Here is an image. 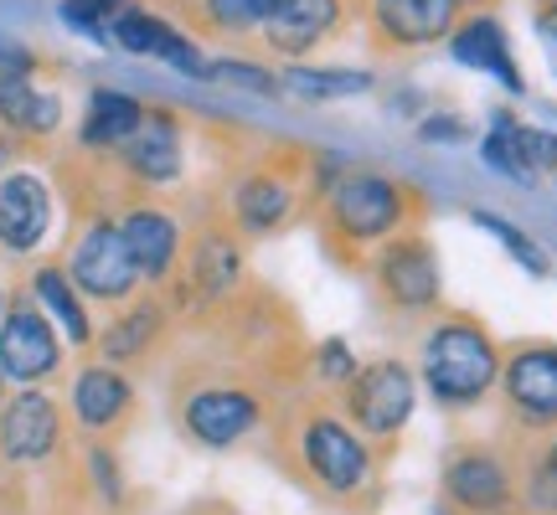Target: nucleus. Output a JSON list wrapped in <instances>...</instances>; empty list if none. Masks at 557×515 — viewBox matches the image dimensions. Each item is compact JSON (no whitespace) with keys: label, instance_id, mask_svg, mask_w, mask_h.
Instances as JSON below:
<instances>
[{"label":"nucleus","instance_id":"nucleus-6","mask_svg":"<svg viewBox=\"0 0 557 515\" xmlns=\"http://www.w3.org/2000/svg\"><path fill=\"white\" fill-rule=\"evenodd\" d=\"M500 392L521 428H557V340H527L500 361Z\"/></svg>","mask_w":557,"mask_h":515},{"label":"nucleus","instance_id":"nucleus-27","mask_svg":"<svg viewBox=\"0 0 557 515\" xmlns=\"http://www.w3.org/2000/svg\"><path fill=\"white\" fill-rule=\"evenodd\" d=\"M475 227H480V233H491V238H496L506 253L517 258V263H521V268H527L532 278H547V274H553V258L542 253V242L532 238V233H521L517 222L496 217V212H475Z\"/></svg>","mask_w":557,"mask_h":515},{"label":"nucleus","instance_id":"nucleus-26","mask_svg":"<svg viewBox=\"0 0 557 515\" xmlns=\"http://www.w3.org/2000/svg\"><path fill=\"white\" fill-rule=\"evenodd\" d=\"M284 83L299 99H351V93L372 88V73H361V67H289Z\"/></svg>","mask_w":557,"mask_h":515},{"label":"nucleus","instance_id":"nucleus-8","mask_svg":"<svg viewBox=\"0 0 557 515\" xmlns=\"http://www.w3.org/2000/svg\"><path fill=\"white\" fill-rule=\"evenodd\" d=\"M263 402L248 387H233V381H212V387H197L181 402V428L197 438L201 449H233L259 428Z\"/></svg>","mask_w":557,"mask_h":515},{"label":"nucleus","instance_id":"nucleus-18","mask_svg":"<svg viewBox=\"0 0 557 515\" xmlns=\"http://www.w3.org/2000/svg\"><path fill=\"white\" fill-rule=\"evenodd\" d=\"M341 21V0H278L274 16L263 21V37L274 41L278 52H310L320 37H331V26Z\"/></svg>","mask_w":557,"mask_h":515},{"label":"nucleus","instance_id":"nucleus-19","mask_svg":"<svg viewBox=\"0 0 557 515\" xmlns=\"http://www.w3.org/2000/svg\"><path fill=\"white\" fill-rule=\"evenodd\" d=\"M32 304L52 319V330L67 336V346H94V319H88V304H83V294L73 289L67 268H58V263L37 268V278H32Z\"/></svg>","mask_w":557,"mask_h":515},{"label":"nucleus","instance_id":"nucleus-31","mask_svg":"<svg viewBox=\"0 0 557 515\" xmlns=\"http://www.w3.org/2000/svg\"><path fill=\"white\" fill-rule=\"evenodd\" d=\"M517 155H521V165H527L532 176H537V171H557V135L517 124Z\"/></svg>","mask_w":557,"mask_h":515},{"label":"nucleus","instance_id":"nucleus-7","mask_svg":"<svg viewBox=\"0 0 557 515\" xmlns=\"http://www.w3.org/2000/svg\"><path fill=\"white\" fill-rule=\"evenodd\" d=\"M58 366H62V340L52 330V319L41 315L37 304L16 299L0 315V377L37 387V381L58 377Z\"/></svg>","mask_w":557,"mask_h":515},{"label":"nucleus","instance_id":"nucleus-9","mask_svg":"<svg viewBox=\"0 0 557 515\" xmlns=\"http://www.w3.org/2000/svg\"><path fill=\"white\" fill-rule=\"evenodd\" d=\"M444 500L465 515H500L517 500V475L496 449H465L444 464Z\"/></svg>","mask_w":557,"mask_h":515},{"label":"nucleus","instance_id":"nucleus-14","mask_svg":"<svg viewBox=\"0 0 557 515\" xmlns=\"http://www.w3.org/2000/svg\"><path fill=\"white\" fill-rule=\"evenodd\" d=\"M114 41H120L124 52L171 62V67H176V73H186V78H207V62H201V52L181 37L176 26H165L160 16H145V11H120V21H114Z\"/></svg>","mask_w":557,"mask_h":515},{"label":"nucleus","instance_id":"nucleus-28","mask_svg":"<svg viewBox=\"0 0 557 515\" xmlns=\"http://www.w3.org/2000/svg\"><path fill=\"white\" fill-rule=\"evenodd\" d=\"M480 160L506 180H521V186L532 180V171H527L517 155V120H511V114H496V120H491V135L480 139Z\"/></svg>","mask_w":557,"mask_h":515},{"label":"nucleus","instance_id":"nucleus-37","mask_svg":"<svg viewBox=\"0 0 557 515\" xmlns=\"http://www.w3.org/2000/svg\"><path fill=\"white\" fill-rule=\"evenodd\" d=\"M537 469H542V475H553V479H557V434H553V443H547V449H542Z\"/></svg>","mask_w":557,"mask_h":515},{"label":"nucleus","instance_id":"nucleus-23","mask_svg":"<svg viewBox=\"0 0 557 515\" xmlns=\"http://www.w3.org/2000/svg\"><path fill=\"white\" fill-rule=\"evenodd\" d=\"M0 120L21 135H52L62 109L52 93H37L26 73H0Z\"/></svg>","mask_w":557,"mask_h":515},{"label":"nucleus","instance_id":"nucleus-34","mask_svg":"<svg viewBox=\"0 0 557 515\" xmlns=\"http://www.w3.org/2000/svg\"><path fill=\"white\" fill-rule=\"evenodd\" d=\"M88 469H94V479H99V495L109 500V505H120L124 479H120V464L109 459V449H94V454H88Z\"/></svg>","mask_w":557,"mask_h":515},{"label":"nucleus","instance_id":"nucleus-2","mask_svg":"<svg viewBox=\"0 0 557 515\" xmlns=\"http://www.w3.org/2000/svg\"><path fill=\"white\" fill-rule=\"evenodd\" d=\"M299 469L315 479L325 495H361L372 490V475H377V459H372V443L336 413H310L299 423Z\"/></svg>","mask_w":557,"mask_h":515},{"label":"nucleus","instance_id":"nucleus-32","mask_svg":"<svg viewBox=\"0 0 557 515\" xmlns=\"http://www.w3.org/2000/svg\"><path fill=\"white\" fill-rule=\"evenodd\" d=\"M114 5H120V0H62V21L88 32V37H103V21H109Z\"/></svg>","mask_w":557,"mask_h":515},{"label":"nucleus","instance_id":"nucleus-1","mask_svg":"<svg viewBox=\"0 0 557 515\" xmlns=\"http://www.w3.org/2000/svg\"><path fill=\"white\" fill-rule=\"evenodd\" d=\"M500 346L496 336L480 325V319H438L434 330L418 346V377L429 387L438 407L449 413H465V407H480L491 387L500 381Z\"/></svg>","mask_w":557,"mask_h":515},{"label":"nucleus","instance_id":"nucleus-24","mask_svg":"<svg viewBox=\"0 0 557 515\" xmlns=\"http://www.w3.org/2000/svg\"><path fill=\"white\" fill-rule=\"evenodd\" d=\"M139 120H145V109H139L129 93L103 88V93H94V99H88L83 145H99V150H109V145H129V135L139 129Z\"/></svg>","mask_w":557,"mask_h":515},{"label":"nucleus","instance_id":"nucleus-35","mask_svg":"<svg viewBox=\"0 0 557 515\" xmlns=\"http://www.w3.org/2000/svg\"><path fill=\"white\" fill-rule=\"evenodd\" d=\"M537 37H542V52L553 62V78H557V0L537 11Z\"/></svg>","mask_w":557,"mask_h":515},{"label":"nucleus","instance_id":"nucleus-30","mask_svg":"<svg viewBox=\"0 0 557 515\" xmlns=\"http://www.w3.org/2000/svg\"><path fill=\"white\" fill-rule=\"evenodd\" d=\"M357 351L346 346V340H320L315 346V377L331 381V387H346V381L357 377Z\"/></svg>","mask_w":557,"mask_h":515},{"label":"nucleus","instance_id":"nucleus-36","mask_svg":"<svg viewBox=\"0 0 557 515\" xmlns=\"http://www.w3.org/2000/svg\"><path fill=\"white\" fill-rule=\"evenodd\" d=\"M418 135H423V139H465V124H459V120H429Z\"/></svg>","mask_w":557,"mask_h":515},{"label":"nucleus","instance_id":"nucleus-5","mask_svg":"<svg viewBox=\"0 0 557 515\" xmlns=\"http://www.w3.org/2000/svg\"><path fill=\"white\" fill-rule=\"evenodd\" d=\"M67 278L83 299H99V304H124V299L139 289V274L129 263V248H124L120 222H94L83 227V238L73 242V258H67Z\"/></svg>","mask_w":557,"mask_h":515},{"label":"nucleus","instance_id":"nucleus-4","mask_svg":"<svg viewBox=\"0 0 557 515\" xmlns=\"http://www.w3.org/2000/svg\"><path fill=\"white\" fill-rule=\"evenodd\" d=\"M403 217H408V191L398 180L377 176V171H351L331 186V222H336L341 238L357 242V248L393 238Z\"/></svg>","mask_w":557,"mask_h":515},{"label":"nucleus","instance_id":"nucleus-38","mask_svg":"<svg viewBox=\"0 0 557 515\" xmlns=\"http://www.w3.org/2000/svg\"><path fill=\"white\" fill-rule=\"evenodd\" d=\"M0 407H5V377H0Z\"/></svg>","mask_w":557,"mask_h":515},{"label":"nucleus","instance_id":"nucleus-17","mask_svg":"<svg viewBox=\"0 0 557 515\" xmlns=\"http://www.w3.org/2000/svg\"><path fill=\"white\" fill-rule=\"evenodd\" d=\"M377 32L398 47H423L438 41L444 32H455L459 0H372Z\"/></svg>","mask_w":557,"mask_h":515},{"label":"nucleus","instance_id":"nucleus-39","mask_svg":"<svg viewBox=\"0 0 557 515\" xmlns=\"http://www.w3.org/2000/svg\"><path fill=\"white\" fill-rule=\"evenodd\" d=\"M0 315H5V289H0Z\"/></svg>","mask_w":557,"mask_h":515},{"label":"nucleus","instance_id":"nucleus-3","mask_svg":"<svg viewBox=\"0 0 557 515\" xmlns=\"http://www.w3.org/2000/svg\"><path fill=\"white\" fill-rule=\"evenodd\" d=\"M341 392H346V423H351L361 438L403 434L418 407V377L393 356L367 361Z\"/></svg>","mask_w":557,"mask_h":515},{"label":"nucleus","instance_id":"nucleus-29","mask_svg":"<svg viewBox=\"0 0 557 515\" xmlns=\"http://www.w3.org/2000/svg\"><path fill=\"white\" fill-rule=\"evenodd\" d=\"M278 0H207V16L227 26V32H243V26H263L274 16Z\"/></svg>","mask_w":557,"mask_h":515},{"label":"nucleus","instance_id":"nucleus-22","mask_svg":"<svg viewBox=\"0 0 557 515\" xmlns=\"http://www.w3.org/2000/svg\"><path fill=\"white\" fill-rule=\"evenodd\" d=\"M233 212H238L243 233H274L295 212V186L278 176H248L233 197Z\"/></svg>","mask_w":557,"mask_h":515},{"label":"nucleus","instance_id":"nucleus-11","mask_svg":"<svg viewBox=\"0 0 557 515\" xmlns=\"http://www.w3.org/2000/svg\"><path fill=\"white\" fill-rule=\"evenodd\" d=\"M377 284L382 294L393 299L398 310H429L444 294V278H438V258L423 238H393L377 253Z\"/></svg>","mask_w":557,"mask_h":515},{"label":"nucleus","instance_id":"nucleus-10","mask_svg":"<svg viewBox=\"0 0 557 515\" xmlns=\"http://www.w3.org/2000/svg\"><path fill=\"white\" fill-rule=\"evenodd\" d=\"M58 438L62 413L41 387H21L16 397H5V407H0V459L41 464V459L58 454Z\"/></svg>","mask_w":557,"mask_h":515},{"label":"nucleus","instance_id":"nucleus-21","mask_svg":"<svg viewBox=\"0 0 557 515\" xmlns=\"http://www.w3.org/2000/svg\"><path fill=\"white\" fill-rule=\"evenodd\" d=\"M243 278V253L233 238L222 233H207V238L191 242V263H186V284L197 289L201 299H222L233 294V284Z\"/></svg>","mask_w":557,"mask_h":515},{"label":"nucleus","instance_id":"nucleus-20","mask_svg":"<svg viewBox=\"0 0 557 515\" xmlns=\"http://www.w3.org/2000/svg\"><path fill=\"white\" fill-rule=\"evenodd\" d=\"M124 165L139 180H176L181 176V129L171 114H145L139 129L124 145Z\"/></svg>","mask_w":557,"mask_h":515},{"label":"nucleus","instance_id":"nucleus-13","mask_svg":"<svg viewBox=\"0 0 557 515\" xmlns=\"http://www.w3.org/2000/svg\"><path fill=\"white\" fill-rule=\"evenodd\" d=\"M124 248H129V263H135L139 284H160V278L176 268L181 258V227L156 206H135L129 217L120 222Z\"/></svg>","mask_w":557,"mask_h":515},{"label":"nucleus","instance_id":"nucleus-16","mask_svg":"<svg viewBox=\"0 0 557 515\" xmlns=\"http://www.w3.org/2000/svg\"><path fill=\"white\" fill-rule=\"evenodd\" d=\"M67 402H73V417H78L88 434H109L135 407V387L114 366H83L78 377H73V397Z\"/></svg>","mask_w":557,"mask_h":515},{"label":"nucleus","instance_id":"nucleus-12","mask_svg":"<svg viewBox=\"0 0 557 515\" xmlns=\"http://www.w3.org/2000/svg\"><path fill=\"white\" fill-rule=\"evenodd\" d=\"M47 227H52V197L37 176L16 171V176L0 180V248L32 253V248H41Z\"/></svg>","mask_w":557,"mask_h":515},{"label":"nucleus","instance_id":"nucleus-33","mask_svg":"<svg viewBox=\"0 0 557 515\" xmlns=\"http://www.w3.org/2000/svg\"><path fill=\"white\" fill-rule=\"evenodd\" d=\"M207 78L238 83V88H253V93H274L278 88L274 73H263V67H253V62H212V67H207Z\"/></svg>","mask_w":557,"mask_h":515},{"label":"nucleus","instance_id":"nucleus-15","mask_svg":"<svg viewBox=\"0 0 557 515\" xmlns=\"http://www.w3.org/2000/svg\"><path fill=\"white\" fill-rule=\"evenodd\" d=\"M449 52H455V62H465V67H475V73H491V78H496L506 93H521V88H527V83H521L517 58H511L506 26H500L496 16L465 21L455 37H449Z\"/></svg>","mask_w":557,"mask_h":515},{"label":"nucleus","instance_id":"nucleus-25","mask_svg":"<svg viewBox=\"0 0 557 515\" xmlns=\"http://www.w3.org/2000/svg\"><path fill=\"white\" fill-rule=\"evenodd\" d=\"M160 304H135V310H124L109 330L99 336V351H103V361H135V356H145L150 351V340L160 336Z\"/></svg>","mask_w":557,"mask_h":515}]
</instances>
